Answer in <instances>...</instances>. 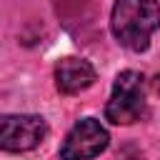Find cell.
Segmentation results:
<instances>
[{
    "mask_svg": "<svg viewBox=\"0 0 160 160\" xmlns=\"http://www.w3.org/2000/svg\"><path fill=\"white\" fill-rule=\"evenodd\" d=\"M158 28H160L158 0H115L110 15V30L122 48L142 52L150 45V38Z\"/></svg>",
    "mask_w": 160,
    "mask_h": 160,
    "instance_id": "obj_1",
    "label": "cell"
},
{
    "mask_svg": "<svg viewBox=\"0 0 160 160\" xmlns=\"http://www.w3.org/2000/svg\"><path fill=\"white\" fill-rule=\"evenodd\" d=\"M145 115V78L138 70H122L105 105V118L112 125H132Z\"/></svg>",
    "mask_w": 160,
    "mask_h": 160,
    "instance_id": "obj_2",
    "label": "cell"
},
{
    "mask_svg": "<svg viewBox=\"0 0 160 160\" xmlns=\"http://www.w3.org/2000/svg\"><path fill=\"white\" fill-rule=\"evenodd\" d=\"M48 135V122L40 115H0V150L28 152Z\"/></svg>",
    "mask_w": 160,
    "mask_h": 160,
    "instance_id": "obj_3",
    "label": "cell"
},
{
    "mask_svg": "<svg viewBox=\"0 0 160 160\" xmlns=\"http://www.w3.org/2000/svg\"><path fill=\"white\" fill-rule=\"evenodd\" d=\"M110 142L108 130L95 118L78 120L60 145V160H92Z\"/></svg>",
    "mask_w": 160,
    "mask_h": 160,
    "instance_id": "obj_4",
    "label": "cell"
},
{
    "mask_svg": "<svg viewBox=\"0 0 160 160\" xmlns=\"http://www.w3.org/2000/svg\"><path fill=\"white\" fill-rule=\"evenodd\" d=\"M95 82V68L82 60V58H62L58 60L55 65V85L60 92L65 95H75V92H82L85 88H90Z\"/></svg>",
    "mask_w": 160,
    "mask_h": 160,
    "instance_id": "obj_5",
    "label": "cell"
},
{
    "mask_svg": "<svg viewBox=\"0 0 160 160\" xmlns=\"http://www.w3.org/2000/svg\"><path fill=\"white\" fill-rule=\"evenodd\" d=\"M150 85H152V90H155V92H158V95H160V75H155V78H152V82H150Z\"/></svg>",
    "mask_w": 160,
    "mask_h": 160,
    "instance_id": "obj_6",
    "label": "cell"
}]
</instances>
